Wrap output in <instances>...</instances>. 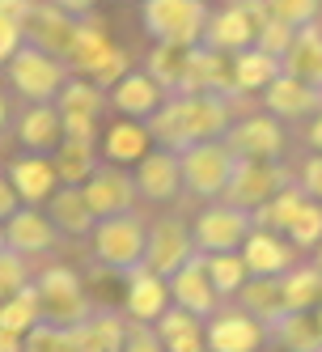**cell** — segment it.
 Wrapping results in <instances>:
<instances>
[{"label": "cell", "instance_id": "cell-4", "mask_svg": "<svg viewBox=\"0 0 322 352\" xmlns=\"http://www.w3.org/2000/svg\"><path fill=\"white\" fill-rule=\"evenodd\" d=\"M179 166H183V191L195 199H220L225 183L238 166L233 148L225 140H195L187 148H179Z\"/></svg>", "mask_w": 322, "mask_h": 352}, {"label": "cell", "instance_id": "cell-13", "mask_svg": "<svg viewBox=\"0 0 322 352\" xmlns=\"http://www.w3.org/2000/svg\"><path fill=\"white\" fill-rule=\"evenodd\" d=\"M191 255H195V238H191V225H187L183 217H157L153 225H148V238H144V267L170 276V272H179Z\"/></svg>", "mask_w": 322, "mask_h": 352}, {"label": "cell", "instance_id": "cell-35", "mask_svg": "<svg viewBox=\"0 0 322 352\" xmlns=\"http://www.w3.org/2000/svg\"><path fill=\"white\" fill-rule=\"evenodd\" d=\"M280 293H284V306L288 310H318L322 306V267L314 259L310 263L297 259L280 276Z\"/></svg>", "mask_w": 322, "mask_h": 352}, {"label": "cell", "instance_id": "cell-51", "mask_svg": "<svg viewBox=\"0 0 322 352\" xmlns=\"http://www.w3.org/2000/svg\"><path fill=\"white\" fill-rule=\"evenodd\" d=\"M17 204H21V199H17V191H13V183H9V174H0V221H5Z\"/></svg>", "mask_w": 322, "mask_h": 352}, {"label": "cell", "instance_id": "cell-36", "mask_svg": "<svg viewBox=\"0 0 322 352\" xmlns=\"http://www.w3.org/2000/svg\"><path fill=\"white\" fill-rule=\"evenodd\" d=\"M51 162H56L60 183H85L89 174H93V166L102 162V157H97V140H77V136H64V140L56 144Z\"/></svg>", "mask_w": 322, "mask_h": 352}, {"label": "cell", "instance_id": "cell-31", "mask_svg": "<svg viewBox=\"0 0 322 352\" xmlns=\"http://www.w3.org/2000/svg\"><path fill=\"white\" fill-rule=\"evenodd\" d=\"M148 148H153V136H148V123H144V119L123 115V119H115L111 128L102 132V157H106V162L136 166Z\"/></svg>", "mask_w": 322, "mask_h": 352}, {"label": "cell", "instance_id": "cell-23", "mask_svg": "<svg viewBox=\"0 0 322 352\" xmlns=\"http://www.w3.org/2000/svg\"><path fill=\"white\" fill-rule=\"evenodd\" d=\"M47 217L60 230V238H89L93 225H97V212L89 208L81 183H60L47 195Z\"/></svg>", "mask_w": 322, "mask_h": 352}, {"label": "cell", "instance_id": "cell-17", "mask_svg": "<svg viewBox=\"0 0 322 352\" xmlns=\"http://www.w3.org/2000/svg\"><path fill=\"white\" fill-rule=\"evenodd\" d=\"M259 98H263V111H271L280 123H306L322 107V89L306 85L301 77H292V72H284V68L271 77V85Z\"/></svg>", "mask_w": 322, "mask_h": 352}, {"label": "cell", "instance_id": "cell-10", "mask_svg": "<svg viewBox=\"0 0 322 352\" xmlns=\"http://www.w3.org/2000/svg\"><path fill=\"white\" fill-rule=\"evenodd\" d=\"M267 344V327L246 310L238 301H220V306L204 318V348H216V352H251Z\"/></svg>", "mask_w": 322, "mask_h": 352}, {"label": "cell", "instance_id": "cell-20", "mask_svg": "<svg viewBox=\"0 0 322 352\" xmlns=\"http://www.w3.org/2000/svg\"><path fill=\"white\" fill-rule=\"evenodd\" d=\"M165 280H170V301H174V306H183V310H191V314L208 318V314L220 306V293L212 289L208 267H204V250H195V255H191L179 272H170Z\"/></svg>", "mask_w": 322, "mask_h": 352}, {"label": "cell", "instance_id": "cell-52", "mask_svg": "<svg viewBox=\"0 0 322 352\" xmlns=\"http://www.w3.org/2000/svg\"><path fill=\"white\" fill-rule=\"evenodd\" d=\"M0 348H9V352L26 348V336H17V331H9V327H0Z\"/></svg>", "mask_w": 322, "mask_h": 352}, {"label": "cell", "instance_id": "cell-3", "mask_svg": "<svg viewBox=\"0 0 322 352\" xmlns=\"http://www.w3.org/2000/svg\"><path fill=\"white\" fill-rule=\"evenodd\" d=\"M208 0H144L140 5V26L153 43H179L195 47L208 26Z\"/></svg>", "mask_w": 322, "mask_h": 352}, {"label": "cell", "instance_id": "cell-7", "mask_svg": "<svg viewBox=\"0 0 322 352\" xmlns=\"http://www.w3.org/2000/svg\"><path fill=\"white\" fill-rule=\"evenodd\" d=\"M34 289H38V301H43V318L47 322H60V327H77L89 310H93V301L81 285V276L64 267V263H51V267H43L34 272Z\"/></svg>", "mask_w": 322, "mask_h": 352}, {"label": "cell", "instance_id": "cell-37", "mask_svg": "<svg viewBox=\"0 0 322 352\" xmlns=\"http://www.w3.org/2000/svg\"><path fill=\"white\" fill-rule=\"evenodd\" d=\"M301 204H306V191L297 187V179H292V183H284L276 195H267L251 217H255V225H263V230L284 234L288 225H292V217H297V208H301Z\"/></svg>", "mask_w": 322, "mask_h": 352}, {"label": "cell", "instance_id": "cell-2", "mask_svg": "<svg viewBox=\"0 0 322 352\" xmlns=\"http://www.w3.org/2000/svg\"><path fill=\"white\" fill-rule=\"evenodd\" d=\"M144 238H148V221L128 208V212H115V217H97L93 234H89V250H93V263L128 276L132 267L144 263Z\"/></svg>", "mask_w": 322, "mask_h": 352}, {"label": "cell", "instance_id": "cell-38", "mask_svg": "<svg viewBox=\"0 0 322 352\" xmlns=\"http://www.w3.org/2000/svg\"><path fill=\"white\" fill-rule=\"evenodd\" d=\"M204 267H208V280L220 293V301H229L242 289V280L251 276V272H246L242 250H212V255H204Z\"/></svg>", "mask_w": 322, "mask_h": 352}, {"label": "cell", "instance_id": "cell-29", "mask_svg": "<svg viewBox=\"0 0 322 352\" xmlns=\"http://www.w3.org/2000/svg\"><path fill=\"white\" fill-rule=\"evenodd\" d=\"M280 68H284V64L271 56V52H263V47H255V43H251V47H242V52L229 56L233 94H238V98H255V94H263Z\"/></svg>", "mask_w": 322, "mask_h": 352}, {"label": "cell", "instance_id": "cell-43", "mask_svg": "<svg viewBox=\"0 0 322 352\" xmlns=\"http://www.w3.org/2000/svg\"><path fill=\"white\" fill-rule=\"evenodd\" d=\"M26 348H34V352H51V348H72V327H60V322H47V318H38L30 331H26Z\"/></svg>", "mask_w": 322, "mask_h": 352}, {"label": "cell", "instance_id": "cell-30", "mask_svg": "<svg viewBox=\"0 0 322 352\" xmlns=\"http://www.w3.org/2000/svg\"><path fill=\"white\" fill-rule=\"evenodd\" d=\"M170 306V280L161 272H153V267H132L128 272V301H123V310H128L132 318H148L153 322L161 310Z\"/></svg>", "mask_w": 322, "mask_h": 352}, {"label": "cell", "instance_id": "cell-27", "mask_svg": "<svg viewBox=\"0 0 322 352\" xmlns=\"http://www.w3.org/2000/svg\"><path fill=\"white\" fill-rule=\"evenodd\" d=\"M17 140L30 153H56V144L64 140V119L56 102H30L17 119Z\"/></svg>", "mask_w": 322, "mask_h": 352}, {"label": "cell", "instance_id": "cell-42", "mask_svg": "<svg viewBox=\"0 0 322 352\" xmlns=\"http://www.w3.org/2000/svg\"><path fill=\"white\" fill-rule=\"evenodd\" d=\"M30 263H34L30 255H21V250H13V246H0V301L21 293L34 280V267Z\"/></svg>", "mask_w": 322, "mask_h": 352}, {"label": "cell", "instance_id": "cell-56", "mask_svg": "<svg viewBox=\"0 0 322 352\" xmlns=\"http://www.w3.org/2000/svg\"><path fill=\"white\" fill-rule=\"evenodd\" d=\"M314 314H318V327H322V306H318V310H314Z\"/></svg>", "mask_w": 322, "mask_h": 352}, {"label": "cell", "instance_id": "cell-49", "mask_svg": "<svg viewBox=\"0 0 322 352\" xmlns=\"http://www.w3.org/2000/svg\"><path fill=\"white\" fill-rule=\"evenodd\" d=\"M26 43V21L21 17H9V13H0V68H5L13 60V52Z\"/></svg>", "mask_w": 322, "mask_h": 352}, {"label": "cell", "instance_id": "cell-50", "mask_svg": "<svg viewBox=\"0 0 322 352\" xmlns=\"http://www.w3.org/2000/svg\"><path fill=\"white\" fill-rule=\"evenodd\" d=\"M301 140H306V148H318L322 153V107L301 123Z\"/></svg>", "mask_w": 322, "mask_h": 352}, {"label": "cell", "instance_id": "cell-55", "mask_svg": "<svg viewBox=\"0 0 322 352\" xmlns=\"http://www.w3.org/2000/svg\"><path fill=\"white\" fill-rule=\"evenodd\" d=\"M314 263H318V267H322V242H318V246H314Z\"/></svg>", "mask_w": 322, "mask_h": 352}, {"label": "cell", "instance_id": "cell-33", "mask_svg": "<svg viewBox=\"0 0 322 352\" xmlns=\"http://www.w3.org/2000/svg\"><path fill=\"white\" fill-rule=\"evenodd\" d=\"M238 306H246L263 327H271L288 306H284V293H280V276H246L242 289L233 293Z\"/></svg>", "mask_w": 322, "mask_h": 352}, {"label": "cell", "instance_id": "cell-44", "mask_svg": "<svg viewBox=\"0 0 322 352\" xmlns=\"http://www.w3.org/2000/svg\"><path fill=\"white\" fill-rule=\"evenodd\" d=\"M292 34H297V26H288V21H280V17H271V13H267V17H263V26H259V34H255V47H263V52H271L276 60H284Z\"/></svg>", "mask_w": 322, "mask_h": 352}, {"label": "cell", "instance_id": "cell-22", "mask_svg": "<svg viewBox=\"0 0 322 352\" xmlns=\"http://www.w3.org/2000/svg\"><path fill=\"white\" fill-rule=\"evenodd\" d=\"M106 102L119 115H132V119H148L161 102H165V89L148 68H128L123 77L106 89Z\"/></svg>", "mask_w": 322, "mask_h": 352}, {"label": "cell", "instance_id": "cell-34", "mask_svg": "<svg viewBox=\"0 0 322 352\" xmlns=\"http://www.w3.org/2000/svg\"><path fill=\"white\" fill-rule=\"evenodd\" d=\"M267 340H271V344H284V348H297V352L322 348L318 314H314V310H284L276 322L267 327Z\"/></svg>", "mask_w": 322, "mask_h": 352}, {"label": "cell", "instance_id": "cell-48", "mask_svg": "<svg viewBox=\"0 0 322 352\" xmlns=\"http://www.w3.org/2000/svg\"><path fill=\"white\" fill-rule=\"evenodd\" d=\"M128 68H132V56L123 52V47H111V56H106L102 64H97V68L89 72V81H97L102 89H111V85H115V81H119Z\"/></svg>", "mask_w": 322, "mask_h": 352}, {"label": "cell", "instance_id": "cell-12", "mask_svg": "<svg viewBox=\"0 0 322 352\" xmlns=\"http://www.w3.org/2000/svg\"><path fill=\"white\" fill-rule=\"evenodd\" d=\"M284 183H292V170L284 162H255V157H238L233 174H229V183H225V195L220 199H229V204L246 208V212H255L267 195H276Z\"/></svg>", "mask_w": 322, "mask_h": 352}, {"label": "cell", "instance_id": "cell-32", "mask_svg": "<svg viewBox=\"0 0 322 352\" xmlns=\"http://www.w3.org/2000/svg\"><path fill=\"white\" fill-rule=\"evenodd\" d=\"M153 327H157L161 348H170V352H200L204 348V318L174 306V301L153 318Z\"/></svg>", "mask_w": 322, "mask_h": 352}, {"label": "cell", "instance_id": "cell-14", "mask_svg": "<svg viewBox=\"0 0 322 352\" xmlns=\"http://www.w3.org/2000/svg\"><path fill=\"white\" fill-rule=\"evenodd\" d=\"M81 187H85V199H89V208H93L97 217L128 212V208H136V199H140L136 174H128L119 162H106V157L93 166V174H89Z\"/></svg>", "mask_w": 322, "mask_h": 352}, {"label": "cell", "instance_id": "cell-39", "mask_svg": "<svg viewBox=\"0 0 322 352\" xmlns=\"http://www.w3.org/2000/svg\"><path fill=\"white\" fill-rule=\"evenodd\" d=\"M38 318H43V301H38L34 280L21 289V293H13V297L0 301V327H9V331H17V336H26Z\"/></svg>", "mask_w": 322, "mask_h": 352}, {"label": "cell", "instance_id": "cell-57", "mask_svg": "<svg viewBox=\"0 0 322 352\" xmlns=\"http://www.w3.org/2000/svg\"><path fill=\"white\" fill-rule=\"evenodd\" d=\"M0 246H5V230H0Z\"/></svg>", "mask_w": 322, "mask_h": 352}, {"label": "cell", "instance_id": "cell-16", "mask_svg": "<svg viewBox=\"0 0 322 352\" xmlns=\"http://www.w3.org/2000/svg\"><path fill=\"white\" fill-rule=\"evenodd\" d=\"M0 230H5V246L21 250V255H30V259L51 255L56 242H60V230L38 204H17L5 221H0Z\"/></svg>", "mask_w": 322, "mask_h": 352}, {"label": "cell", "instance_id": "cell-54", "mask_svg": "<svg viewBox=\"0 0 322 352\" xmlns=\"http://www.w3.org/2000/svg\"><path fill=\"white\" fill-rule=\"evenodd\" d=\"M9 128V102H5V94H0V132Z\"/></svg>", "mask_w": 322, "mask_h": 352}, {"label": "cell", "instance_id": "cell-19", "mask_svg": "<svg viewBox=\"0 0 322 352\" xmlns=\"http://www.w3.org/2000/svg\"><path fill=\"white\" fill-rule=\"evenodd\" d=\"M174 94H233V72H229V56L212 52V47L195 43L183 64V81ZM238 98V94H233Z\"/></svg>", "mask_w": 322, "mask_h": 352}, {"label": "cell", "instance_id": "cell-1", "mask_svg": "<svg viewBox=\"0 0 322 352\" xmlns=\"http://www.w3.org/2000/svg\"><path fill=\"white\" fill-rule=\"evenodd\" d=\"M238 107H246V98H233V94H165V102L144 123H148L153 144L179 153V148H187L195 140L225 136Z\"/></svg>", "mask_w": 322, "mask_h": 352}, {"label": "cell", "instance_id": "cell-24", "mask_svg": "<svg viewBox=\"0 0 322 352\" xmlns=\"http://www.w3.org/2000/svg\"><path fill=\"white\" fill-rule=\"evenodd\" d=\"M128 336V310L93 306L77 327H72V348L81 352H119Z\"/></svg>", "mask_w": 322, "mask_h": 352}, {"label": "cell", "instance_id": "cell-47", "mask_svg": "<svg viewBox=\"0 0 322 352\" xmlns=\"http://www.w3.org/2000/svg\"><path fill=\"white\" fill-rule=\"evenodd\" d=\"M123 348H132V352H157L161 348L157 327L148 322V318H132L128 314V336H123Z\"/></svg>", "mask_w": 322, "mask_h": 352}, {"label": "cell", "instance_id": "cell-5", "mask_svg": "<svg viewBox=\"0 0 322 352\" xmlns=\"http://www.w3.org/2000/svg\"><path fill=\"white\" fill-rule=\"evenodd\" d=\"M5 72H9L13 94H21L26 102H56V94L72 77L60 56L43 52V47H34V43H21L13 52V60L5 64Z\"/></svg>", "mask_w": 322, "mask_h": 352}, {"label": "cell", "instance_id": "cell-26", "mask_svg": "<svg viewBox=\"0 0 322 352\" xmlns=\"http://www.w3.org/2000/svg\"><path fill=\"white\" fill-rule=\"evenodd\" d=\"M9 183H13L21 204H47V195L60 187V174H56L51 153H26V157H17L9 166Z\"/></svg>", "mask_w": 322, "mask_h": 352}, {"label": "cell", "instance_id": "cell-6", "mask_svg": "<svg viewBox=\"0 0 322 352\" xmlns=\"http://www.w3.org/2000/svg\"><path fill=\"white\" fill-rule=\"evenodd\" d=\"M288 123H280L271 111H246L233 115V123L225 128V140L233 148V157H255V162H284L288 153Z\"/></svg>", "mask_w": 322, "mask_h": 352}, {"label": "cell", "instance_id": "cell-53", "mask_svg": "<svg viewBox=\"0 0 322 352\" xmlns=\"http://www.w3.org/2000/svg\"><path fill=\"white\" fill-rule=\"evenodd\" d=\"M56 5H60V9H68V13H77V17H81V13H89V9L97 5V0H56Z\"/></svg>", "mask_w": 322, "mask_h": 352}, {"label": "cell", "instance_id": "cell-45", "mask_svg": "<svg viewBox=\"0 0 322 352\" xmlns=\"http://www.w3.org/2000/svg\"><path fill=\"white\" fill-rule=\"evenodd\" d=\"M322 0H267V13L288 21V26H306V21H318Z\"/></svg>", "mask_w": 322, "mask_h": 352}, {"label": "cell", "instance_id": "cell-8", "mask_svg": "<svg viewBox=\"0 0 322 352\" xmlns=\"http://www.w3.org/2000/svg\"><path fill=\"white\" fill-rule=\"evenodd\" d=\"M251 230H255V217L229 204V199H204V208L191 221L195 250H204V255H212V250H242Z\"/></svg>", "mask_w": 322, "mask_h": 352}, {"label": "cell", "instance_id": "cell-40", "mask_svg": "<svg viewBox=\"0 0 322 352\" xmlns=\"http://www.w3.org/2000/svg\"><path fill=\"white\" fill-rule=\"evenodd\" d=\"M187 52H191V47H179V43H157L153 52H148L144 68L161 81V89H165V94H174V89H179V81H183V64H187Z\"/></svg>", "mask_w": 322, "mask_h": 352}, {"label": "cell", "instance_id": "cell-46", "mask_svg": "<svg viewBox=\"0 0 322 352\" xmlns=\"http://www.w3.org/2000/svg\"><path fill=\"white\" fill-rule=\"evenodd\" d=\"M292 179H297V187H301L310 199H322V153H318V148H310V153L297 162Z\"/></svg>", "mask_w": 322, "mask_h": 352}, {"label": "cell", "instance_id": "cell-28", "mask_svg": "<svg viewBox=\"0 0 322 352\" xmlns=\"http://www.w3.org/2000/svg\"><path fill=\"white\" fill-rule=\"evenodd\" d=\"M284 72L292 77H301L306 85L322 89V17L318 21H306V26H297L288 52H284Z\"/></svg>", "mask_w": 322, "mask_h": 352}, {"label": "cell", "instance_id": "cell-15", "mask_svg": "<svg viewBox=\"0 0 322 352\" xmlns=\"http://www.w3.org/2000/svg\"><path fill=\"white\" fill-rule=\"evenodd\" d=\"M136 191H140L144 204H174L183 195V166H179L174 148L153 144L136 162Z\"/></svg>", "mask_w": 322, "mask_h": 352}, {"label": "cell", "instance_id": "cell-9", "mask_svg": "<svg viewBox=\"0 0 322 352\" xmlns=\"http://www.w3.org/2000/svg\"><path fill=\"white\" fill-rule=\"evenodd\" d=\"M267 17V0H229V5H220L208 13V26H204V47H212V52H242V47H251L259 26Z\"/></svg>", "mask_w": 322, "mask_h": 352}, {"label": "cell", "instance_id": "cell-25", "mask_svg": "<svg viewBox=\"0 0 322 352\" xmlns=\"http://www.w3.org/2000/svg\"><path fill=\"white\" fill-rule=\"evenodd\" d=\"M111 34H106V21L97 17L93 9L77 17V34H72V47H68V72H77V77H89V72L111 56Z\"/></svg>", "mask_w": 322, "mask_h": 352}, {"label": "cell", "instance_id": "cell-41", "mask_svg": "<svg viewBox=\"0 0 322 352\" xmlns=\"http://www.w3.org/2000/svg\"><path fill=\"white\" fill-rule=\"evenodd\" d=\"M284 234H288V242L297 250H314L322 242V199H310L306 195V204L297 208V217H292V225H288Z\"/></svg>", "mask_w": 322, "mask_h": 352}, {"label": "cell", "instance_id": "cell-11", "mask_svg": "<svg viewBox=\"0 0 322 352\" xmlns=\"http://www.w3.org/2000/svg\"><path fill=\"white\" fill-rule=\"evenodd\" d=\"M56 107L64 119V136H77V140H97V119L111 107L106 102V89L89 81V77H72L64 81V89L56 94Z\"/></svg>", "mask_w": 322, "mask_h": 352}, {"label": "cell", "instance_id": "cell-21", "mask_svg": "<svg viewBox=\"0 0 322 352\" xmlns=\"http://www.w3.org/2000/svg\"><path fill=\"white\" fill-rule=\"evenodd\" d=\"M242 259H246V272L251 276H284L297 259H301V250L288 242V234L255 225V230L246 234V242H242Z\"/></svg>", "mask_w": 322, "mask_h": 352}, {"label": "cell", "instance_id": "cell-18", "mask_svg": "<svg viewBox=\"0 0 322 352\" xmlns=\"http://www.w3.org/2000/svg\"><path fill=\"white\" fill-rule=\"evenodd\" d=\"M72 34H77V13L60 9L56 0H34L30 13H26V43L43 47L60 60H68V47H72Z\"/></svg>", "mask_w": 322, "mask_h": 352}]
</instances>
